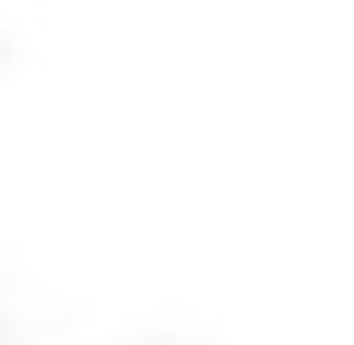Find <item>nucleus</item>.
<instances>
[]
</instances>
